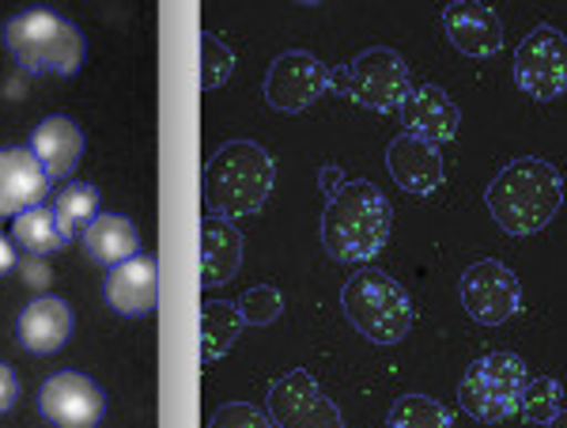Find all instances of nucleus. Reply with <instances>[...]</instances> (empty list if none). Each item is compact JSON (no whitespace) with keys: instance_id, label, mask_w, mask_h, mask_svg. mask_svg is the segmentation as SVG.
<instances>
[{"instance_id":"nucleus-4","label":"nucleus","mask_w":567,"mask_h":428,"mask_svg":"<svg viewBox=\"0 0 567 428\" xmlns=\"http://www.w3.org/2000/svg\"><path fill=\"white\" fill-rule=\"evenodd\" d=\"M272 156L254 141H227L205 167V205L213 216H254L272 194Z\"/></svg>"},{"instance_id":"nucleus-33","label":"nucleus","mask_w":567,"mask_h":428,"mask_svg":"<svg viewBox=\"0 0 567 428\" xmlns=\"http://www.w3.org/2000/svg\"><path fill=\"white\" fill-rule=\"evenodd\" d=\"M12 266H16V251H12V243L0 235V277H4V273L12 269Z\"/></svg>"},{"instance_id":"nucleus-13","label":"nucleus","mask_w":567,"mask_h":428,"mask_svg":"<svg viewBox=\"0 0 567 428\" xmlns=\"http://www.w3.org/2000/svg\"><path fill=\"white\" fill-rule=\"evenodd\" d=\"M106 304L125 318H144L155 312L159 299V262L152 254H133L130 262L106 273L103 285Z\"/></svg>"},{"instance_id":"nucleus-24","label":"nucleus","mask_w":567,"mask_h":428,"mask_svg":"<svg viewBox=\"0 0 567 428\" xmlns=\"http://www.w3.org/2000/svg\"><path fill=\"white\" fill-rule=\"evenodd\" d=\"M12 240L20 243L27 254H34V258H42V254H53L65 247V235H61L58 227V216L50 213V208H27V213L12 216Z\"/></svg>"},{"instance_id":"nucleus-14","label":"nucleus","mask_w":567,"mask_h":428,"mask_svg":"<svg viewBox=\"0 0 567 428\" xmlns=\"http://www.w3.org/2000/svg\"><path fill=\"white\" fill-rule=\"evenodd\" d=\"M50 175L31 149H0V216H20L50 197Z\"/></svg>"},{"instance_id":"nucleus-1","label":"nucleus","mask_w":567,"mask_h":428,"mask_svg":"<svg viewBox=\"0 0 567 428\" xmlns=\"http://www.w3.org/2000/svg\"><path fill=\"white\" fill-rule=\"evenodd\" d=\"M393 208L371 179H349L322 213V247L337 262H371L390 240Z\"/></svg>"},{"instance_id":"nucleus-3","label":"nucleus","mask_w":567,"mask_h":428,"mask_svg":"<svg viewBox=\"0 0 567 428\" xmlns=\"http://www.w3.org/2000/svg\"><path fill=\"white\" fill-rule=\"evenodd\" d=\"M4 45L31 77H76L87 58V39L76 23L45 8H27L4 23Z\"/></svg>"},{"instance_id":"nucleus-18","label":"nucleus","mask_w":567,"mask_h":428,"mask_svg":"<svg viewBox=\"0 0 567 428\" xmlns=\"http://www.w3.org/2000/svg\"><path fill=\"white\" fill-rule=\"evenodd\" d=\"M27 149L34 152V160L42 163L50 179H69L72 171H76L80 156H84L87 136L72 118L50 114L31 130V144H27Z\"/></svg>"},{"instance_id":"nucleus-30","label":"nucleus","mask_w":567,"mask_h":428,"mask_svg":"<svg viewBox=\"0 0 567 428\" xmlns=\"http://www.w3.org/2000/svg\"><path fill=\"white\" fill-rule=\"evenodd\" d=\"M16 398H20V379H16V371L0 360V414H8V409L16 406Z\"/></svg>"},{"instance_id":"nucleus-34","label":"nucleus","mask_w":567,"mask_h":428,"mask_svg":"<svg viewBox=\"0 0 567 428\" xmlns=\"http://www.w3.org/2000/svg\"><path fill=\"white\" fill-rule=\"evenodd\" d=\"M548 428H567V409H560V414H556L553 421H548Z\"/></svg>"},{"instance_id":"nucleus-21","label":"nucleus","mask_w":567,"mask_h":428,"mask_svg":"<svg viewBox=\"0 0 567 428\" xmlns=\"http://www.w3.org/2000/svg\"><path fill=\"white\" fill-rule=\"evenodd\" d=\"M84 247L99 266L114 269L122 262H130L133 254H141V232L130 216L122 213H106V216H95L84 232Z\"/></svg>"},{"instance_id":"nucleus-6","label":"nucleus","mask_w":567,"mask_h":428,"mask_svg":"<svg viewBox=\"0 0 567 428\" xmlns=\"http://www.w3.org/2000/svg\"><path fill=\"white\" fill-rule=\"evenodd\" d=\"M526 384L529 376L523 357H515V353H484L465 368L458 384V402L473 421L499 425L511 414H518Z\"/></svg>"},{"instance_id":"nucleus-16","label":"nucleus","mask_w":567,"mask_h":428,"mask_svg":"<svg viewBox=\"0 0 567 428\" xmlns=\"http://www.w3.org/2000/svg\"><path fill=\"white\" fill-rule=\"evenodd\" d=\"M386 167L405 194L427 197L443 186V156H439V144L424 141V136L401 133L398 141H390Z\"/></svg>"},{"instance_id":"nucleus-7","label":"nucleus","mask_w":567,"mask_h":428,"mask_svg":"<svg viewBox=\"0 0 567 428\" xmlns=\"http://www.w3.org/2000/svg\"><path fill=\"white\" fill-rule=\"evenodd\" d=\"M344 84H349V95L368 111H401L405 95L413 91V80H409V65L398 50L390 45H371L360 58L344 69Z\"/></svg>"},{"instance_id":"nucleus-20","label":"nucleus","mask_w":567,"mask_h":428,"mask_svg":"<svg viewBox=\"0 0 567 428\" xmlns=\"http://www.w3.org/2000/svg\"><path fill=\"white\" fill-rule=\"evenodd\" d=\"M243 266V235L224 216H205L200 224V285L216 288L239 273Z\"/></svg>"},{"instance_id":"nucleus-26","label":"nucleus","mask_w":567,"mask_h":428,"mask_svg":"<svg viewBox=\"0 0 567 428\" xmlns=\"http://www.w3.org/2000/svg\"><path fill=\"white\" fill-rule=\"evenodd\" d=\"M564 409V387L560 379L553 376H537L529 379L526 390H523V402H518V414H523V421L529 425H548L556 414Z\"/></svg>"},{"instance_id":"nucleus-10","label":"nucleus","mask_w":567,"mask_h":428,"mask_svg":"<svg viewBox=\"0 0 567 428\" xmlns=\"http://www.w3.org/2000/svg\"><path fill=\"white\" fill-rule=\"evenodd\" d=\"M462 307L477 318L481 326H499L518 315L523 307V285L503 262L484 258L462 273Z\"/></svg>"},{"instance_id":"nucleus-31","label":"nucleus","mask_w":567,"mask_h":428,"mask_svg":"<svg viewBox=\"0 0 567 428\" xmlns=\"http://www.w3.org/2000/svg\"><path fill=\"white\" fill-rule=\"evenodd\" d=\"M20 273H23V281H27L31 288H45V285L53 281V273L45 269L42 262H34V254H31V258H23V262H20Z\"/></svg>"},{"instance_id":"nucleus-8","label":"nucleus","mask_w":567,"mask_h":428,"mask_svg":"<svg viewBox=\"0 0 567 428\" xmlns=\"http://www.w3.org/2000/svg\"><path fill=\"white\" fill-rule=\"evenodd\" d=\"M515 80L537 103H553L567 91V34L537 23L515 50Z\"/></svg>"},{"instance_id":"nucleus-25","label":"nucleus","mask_w":567,"mask_h":428,"mask_svg":"<svg viewBox=\"0 0 567 428\" xmlns=\"http://www.w3.org/2000/svg\"><path fill=\"white\" fill-rule=\"evenodd\" d=\"M386 428H454V417L439 398L427 395H401L390 406Z\"/></svg>"},{"instance_id":"nucleus-19","label":"nucleus","mask_w":567,"mask_h":428,"mask_svg":"<svg viewBox=\"0 0 567 428\" xmlns=\"http://www.w3.org/2000/svg\"><path fill=\"white\" fill-rule=\"evenodd\" d=\"M20 345L34 357H50L72 334V307L61 296H39L34 304L23 307L20 323H16Z\"/></svg>"},{"instance_id":"nucleus-11","label":"nucleus","mask_w":567,"mask_h":428,"mask_svg":"<svg viewBox=\"0 0 567 428\" xmlns=\"http://www.w3.org/2000/svg\"><path fill=\"white\" fill-rule=\"evenodd\" d=\"M39 409L58 428H99L106 414V395L84 371H58L42 384Z\"/></svg>"},{"instance_id":"nucleus-17","label":"nucleus","mask_w":567,"mask_h":428,"mask_svg":"<svg viewBox=\"0 0 567 428\" xmlns=\"http://www.w3.org/2000/svg\"><path fill=\"white\" fill-rule=\"evenodd\" d=\"M458 122H462V111L454 106V99L435 84L413 88L405 95V103H401V125H405V133L424 136V141H432V144L454 141V136H458Z\"/></svg>"},{"instance_id":"nucleus-12","label":"nucleus","mask_w":567,"mask_h":428,"mask_svg":"<svg viewBox=\"0 0 567 428\" xmlns=\"http://www.w3.org/2000/svg\"><path fill=\"white\" fill-rule=\"evenodd\" d=\"M329 88V72L315 53L307 50H288L265 72V103L272 111L296 114L307 111L315 99H322Z\"/></svg>"},{"instance_id":"nucleus-2","label":"nucleus","mask_w":567,"mask_h":428,"mask_svg":"<svg viewBox=\"0 0 567 428\" xmlns=\"http://www.w3.org/2000/svg\"><path fill=\"white\" fill-rule=\"evenodd\" d=\"M492 221L507 235H534L560 213L564 205V179L553 163L523 156L511 160L507 167L492 179L488 194H484Z\"/></svg>"},{"instance_id":"nucleus-28","label":"nucleus","mask_w":567,"mask_h":428,"mask_svg":"<svg viewBox=\"0 0 567 428\" xmlns=\"http://www.w3.org/2000/svg\"><path fill=\"white\" fill-rule=\"evenodd\" d=\"M239 312H243V318H246L250 326H269V323H277V318H280L284 299H280L277 288L254 285V288H246V293H243Z\"/></svg>"},{"instance_id":"nucleus-32","label":"nucleus","mask_w":567,"mask_h":428,"mask_svg":"<svg viewBox=\"0 0 567 428\" xmlns=\"http://www.w3.org/2000/svg\"><path fill=\"white\" fill-rule=\"evenodd\" d=\"M318 182H322V190H329V197H333L349 179L341 175V167H322V171H318Z\"/></svg>"},{"instance_id":"nucleus-9","label":"nucleus","mask_w":567,"mask_h":428,"mask_svg":"<svg viewBox=\"0 0 567 428\" xmlns=\"http://www.w3.org/2000/svg\"><path fill=\"white\" fill-rule=\"evenodd\" d=\"M265 402H269V417L277 428H344L341 409L333 406V398H326L318 379L303 368L284 371L269 387Z\"/></svg>"},{"instance_id":"nucleus-29","label":"nucleus","mask_w":567,"mask_h":428,"mask_svg":"<svg viewBox=\"0 0 567 428\" xmlns=\"http://www.w3.org/2000/svg\"><path fill=\"white\" fill-rule=\"evenodd\" d=\"M208 428H272V417H265V409L250 402H227L213 414Z\"/></svg>"},{"instance_id":"nucleus-35","label":"nucleus","mask_w":567,"mask_h":428,"mask_svg":"<svg viewBox=\"0 0 567 428\" xmlns=\"http://www.w3.org/2000/svg\"><path fill=\"white\" fill-rule=\"evenodd\" d=\"M296 4H326V0H296Z\"/></svg>"},{"instance_id":"nucleus-22","label":"nucleus","mask_w":567,"mask_h":428,"mask_svg":"<svg viewBox=\"0 0 567 428\" xmlns=\"http://www.w3.org/2000/svg\"><path fill=\"white\" fill-rule=\"evenodd\" d=\"M243 326H246V318L235 304H219V299H213V304L200 307V360L216 364L235 345V338L243 334Z\"/></svg>"},{"instance_id":"nucleus-5","label":"nucleus","mask_w":567,"mask_h":428,"mask_svg":"<svg viewBox=\"0 0 567 428\" xmlns=\"http://www.w3.org/2000/svg\"><path fill=\"white\" fill-rule=\"evenodd\" d=\"M344 318L374 345H398L413 330V299L393 277L382 269H360L349 285L341 288Z\"/></svg>"},{"instance_id":"nucleus-15","label":"nucleus","mask_w":567,"mask_h":428,"mask_svg":"<svg viewBox=\"0 0 567 428\" xmlns=\"http://www.w3.org/2000/svg\"><path fill=\"white\" fill-rule=\"evenodd\" d=\"M443 31L465 58H492L503 50V23L484 0H454L443 12Z\"/></svg>"},{"instance_id":"nucleus-23","label":"nucleus","mask_w":567,"mask_h":428,"mask_svg":"<svg viewBox=\"0 0 567 428\" xmlns=\"http://www.w3.org/2000/svg\"><path fill=\"white\" fill-rule=\"evenodd\" d=\"M53 216H58L61 235L76 240V235L87 232V224L99 216V190L91 182H69L53 194Z\"/></svg>"},{"instance_id":"nucleus-27","label":"nucleus","mask_w":567,"mask_h":428,"mask_svg":"<svg viewBox=\"0 0 567 428\" xmlns=\"http://www.w3.org/2000/svg\"><path fill=\"white\" fill-rule=\"evenodd\" d=\"M235 72V53L227 50L216 34H200V84L205 91H213L219 84H227V77Z\"/></svg>"}]
</instances>
